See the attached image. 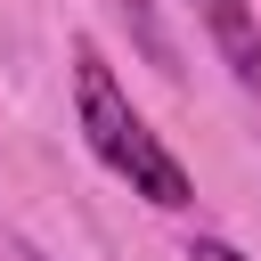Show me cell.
Here are the masks:
<instances>
[{"instance_id":"cell-1","label":"cell","mask_w":261,"mask_h":261,"mask_svg":"<svg viewBox=\"0 0 261 261\" xmlns=\"http://www.w3.org/2000/svg\"><path fill=\"white\" fill-rule=\"evenodd\" d=\"M73 114H82L90 155H98L114 179H130V196H147V204H163V212H188V204H196V179H188V171H179V155L139 122V106L122 98L114 65H106L90 41L73 49Z\"/></svg>"},{"instance_id":"cell-2","label":"cell","mask_w":261,"mask_h":261,"mask_svg":"<svg viewBox=\"0 0 261 261\" xmlns=\"http://www.w3.org/2000/svg\"><path fill=\"white\" fill-rule=\"evenodd\" d=\"M196 16H204V33H212V49H220V65L261 98V16L245 8V0H188Z\"/></svg>"},{"instance_id":"cell-3","label":"cell","mask_w":261,"mask_h":261,"mask_svg":"<svg viewBox=\"0 0 261 261\" xmlns=\"http://www.w3.org/2000/svg\"><path fill=\"white\" fill-rule=\"evenodd\" d=\"M188 261H245V253H237V245H220V237H196V245H188Z\"/></svg>"}]
</instances>
